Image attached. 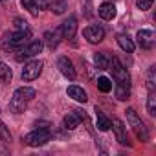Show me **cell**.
Returning a JSON list of instances; mask_svg holds the SVG:
<instances>
[{
	"mask_svg": "<svg viewBox=\"0 0 156 156\" xmlns=\"http://www.w3.org/2000/svg\"><path fill=\"white\" fill-rule=\"evenodd\" d=\"M110 66L112 68H108V70H112V77L116 81V87H114L116 88V98L119 101H125L130 96V75H129L127 68L116 57L110 59Z\"/></svg>",
	"mask_w": 156,
	"mask_h": 156,
	"instance_id": "1",
	"label": "cell"
},
{
	"mask_svg": "<svg viewBox=\"0 0 156 156\" xmlns=\"http://www.w3.org/2000/svg\"><path fill=\"white\" fill-rule=\"evenodd\" d=\"M30 35H31L30 30H28V31L17 30V31H13V33H6L4 39H2V48H4L6 51H17V50H20V48L28 42Z\"/></svg>",
	"mask_w": 156,
	"mask_h": 156,
	"instance_id": "2",
	"label": "cell"
},
{
	"mask_svg": "<svg viewBox=\"0 0 156 156\" xmlns=\"http://www.w3.org/2000/svg\"><path fill=\"white\" fill-rule=\"evenodd\" d=\"M35 90L33 88H30V87H20V88H17L15 90V94H13V99H11V110L13 112H24V108H26V105L35 98Z\"/></svg>",
	"mask_w": 156,
	"mask_h": 156,
	"instance_id": "3",
	"label": "cell"
},
{
	"mask_svg": "<svg viewBox=\"0 0 156 156\" xmlns=\"http://www.w3.org/2000/svg\"><path fill=\"white\" fill-rule=\"evenodd\" d=\"M50 138H51L50 129H46V127H39V129L31 130L30 134H26V136L22 138V141H24L26 145H30V147H41V145L48 143Z\"/></svg>",
	"mask_w": 156,
	"mask_h": 156,
	"instance_id": "4",
	"label": "cell"
},
{
	"mask_svg": "<svg viewBox=\"0 0 156 156\" xmlns=\"http://www.w3.org/2000/svg\"><path fill=\"white\" fill-rule=\"evenodd\" d=\"M127 119H129V125L132 127L134 134L138 136V140H141V141H147V140H149L147 127L143 125V121L140 119V116L136 114V110H134V108H127Z\"/></svg>",
	"mask_w": 156,
	"mask_h": 156,
	"instance_id": "5",
	"label": "cell"
},
{
	"mask_svg": "<svg viewBox=\"0 0 156 156\" xmlns=\"http://www.w3.org/2000/svg\"><path fill=\"white\" fill-rule=\"evenodd\" d=\"M42 41H31V42H26L20 50H17V55H15V59L20 62V61H24V59H31V57H35L37 53H41V50H42Z\"/></svg>",
	"mask_w": 156,
	"mask_h": 156,
	"instance_id": "6",
	"label": "cell"
},
{
	"mask_svg": "<svg viewBox=\"0 0 156 156\" xmlns=\"http://www.w3.org/2000/svg\"><path fill=\"white\" fill-rule=\"evenodd\" d=\"M42 73V61H30L22 68V81H35Z\"/></svg>",
	"mask_w": 156,
	"mask_h": 156,
	"instance_id": "7",
	"label": "cell"
},
{
	"mask_svg": "<svg viewBox=\"0 0 156 156\" xmlns=\"http://www.w3.org/2000/svg\"><path fill=\"white\" fill-rule=\"evenodd\" d=\"M83 35L90 44H98V42H101L105 39V30L101 26H98V24H92V26H87L83 30Z\"/></svg>",
	"mask_w": 156,
	"mask_h": 156,
	"instance_id": "8",
	"label": "cell"
},
{
	"mask_svg": "<svg viewBox=\"0 0 156 156\" xmlns=\"http://www.w3.org/2000/svg\"><path fill=\"white\" fill-rule=\"evenodd\" d=\"M83 119H85V112L79 110V108H75V110H72V112H68V114L64 116V129L73 130V129L79 127V123H81Z\"/></svg>",
	"mask_w": 156,
	"mask_h": 156,
	"instance_id": "9",
	"label": "cell"
},
{
	"mask_svg": "<svg viewBox=\"0 0 156 156\" xmlns=\"http://www.w3.org/2000/svg\"><path fill=\"white\" fill-rule=\"evenodd\" d=\"M57 68H59V72L66 77V79H70V81H73L75 79V68H73V62L68 59V57H59L57 59Z\"/></svg>",
	"mask_w": 156,
	"mask_h": 156,
	"instance_id": "10",
	"label": "cell"
},
{
	"mask_svg": "<svg viewBox=\"0 0 156 156\" xmlns=\"http://www.w3.org/2000/svg\"><path fill=\"white\" fill-rule=\"evenodd\" d=\"M59 31H61V37L62 39H73L75 37V31H77V19L75 17H68L61 24Z\"/></svg>",
	"mask_w": 156,
	"mask_h": 156,
	"instance_id": "11",
	"label": "cell"
},
{
	"mask_svg": "<svg viewBox=\"0 0 156 156\" xmlns=\"http://www.w3.org/2000/svg\"><path fill=\"white\" fill-rule=\"evenodd\" d=\"M136 39H138L140 48H143V50H151L154 46V31L152 30H140Z\"/></svg>",
	"mask_w": 156,
	"mask_h": 156,
	"instance_id": "12",
	"label": "cell"
},
{
	"mask_svg": "<svg viewBox=\"0 0 156 156\" xmlns=\"http://www.w3.org/2000/svg\"><path fill=\"white\" fill-rule=\"evenodd\" d=\"M110 127L114 129V132H116V140L121 143V145H129V138H127V127L123 125V121L121 119H118V118H114V119H110Z\"/></svg>",
	"mask_w": 156,
	"mask_h": 156,
	"instance_id": "13",
	"label": "cell"
},
{
	"mask_svg": "<svg viewBox=\"0 0 156 156\" xmlns=\"http://www.w3.org/2000/svg\"><path fill=\"white\" fill-rule=\"evenodd\" d=\"M66 94H68V98H72V99H73V101H77V103H87V99H88L87 92H85L81 87H77V85L68 87Z\"/></svg>",
	"mask_w": 156,
	"mask_h": 156,
	"instance_id": "14",
	"label": "cell"
},
{
	"mask_svg": "<svg viewBox=\"0 0 156 156\" xmlns=\"http://www.w3.org/2000/svg\"><path fill=\"white\" fill-rule=\"evenodd\" d=\"M98 13H99V17H101L103 20H112V19L116 17V6H114L112 2H105V4L99 6Z\"/></svg>",
	"mask_w": 156,
	"mask_h": 156,
	"instance_id": "15",
	"label": "cell"
},
{
	"mask_svg": "<svg viewBox=\"0 0 156 156\" xmlns=\"http://www.w3.org/2000/svg\"><path fill=\"white\" fill-rule=\"evenodd\" d=\"M118 44H119V48L123 50V51H127V53H132L134 51V41L129 37V35H125V33H121V35H118Z\"/></svg>",
	"mask_w": 156,
	"mask_h": 156,
	"instance_id": "16",
	"label": "cell"
},
{
	"mask_svg": "<svg viewBox=\"0 0 156 156\" xmlns=\"http://www.w3.org/2000/svg\"><path fill=\"white\" fill-rule=\"evenodd\" d=\"M59 37H61V31H59V30H57V31H46V33H44V41H46V44H48L50 50L57 48Z\"/></svg>",
	"mask_w": 156,
	"mask_h": 156,
	"instance_id": "17",
	"label": "cell"
},
{
	"mask_svg": "<svg viewBox=\"0 0 156 156\" xmlns=\"http://www.w3.org/2000/svg\"><path fill=\"white\" fill-rule=\"evenodd\" d=\"M94 62H96V68H99V70H108L110 68V57L105 55V53H96Z\"/></svg>",
	"mask_w": 156,
	"mask_h": 156,
	"instance_id": "18",
	"label": "cell"
},
{
	"mask_svg": "<svg viewBox=\"0 0 156 156\" xmlns=\"http://www.w3.org/2000/svg\"><path fill=\"white\" fill-rule=\"evenodd\" d=\"M96 125H98V129H99L101 132H107V130L110 129V125H112V123H110V119H108L103 112H99V110H98V114H96Z\"/></svg>",
	"mask_w": 156,
	"mask_h": 156,
	"instance_id": "19",
	"label": "cell"
},
{
	"mask_svg": "<svg viewBox=\"0 0 156 156\" xmlns=\"http://www.w3.org/2000/svg\"><path fill=\"white\" fill-rule=\"evenodd\" d=\"M11 77H13L11 68H9L6 62L0 61V83H9V81H11Z\"/></svg>",
	"mask_w": 156,
	"mask_h": 156,
	"instance_id": "20",
	"label": "cell"
},
{
	"mask_svg": "<svg viewBox=\"0 0 156 156\" xmlns=\"http://www.w3.org/2000/svg\"><path fill=\"white\" fill-rule=\"evenodd\" d=\"M50 9H51L55 15H62V13L68 9V4H66V0H51Z\"/></svg>",
	"mask_w": 156,
	"mask_h": 156,
	"instance_id": "21",
	"label": "cell"
},
{
	"mask_svg": "<svg viewBox=\"0 0 156 156\" xmlns=\"http://www.w3.org/2000/svg\"><path fill=\"white\" fill-rule=\"evenodd\" d=\"M147 88L149 92H154L156 88V66H151L147 72Z\"/></svg>",
	"mask_w": 156,
	"mask_h": 156,
	"instance_id": "22",
	"label": "cell"
},
{
	"mask_svg": "<svg viewBox=\"0 0 156 156\" xmlns=\"http://www.w3.org/2000/svg\"><path fill=\"white\" fill-rule=\"evenodd\" d=\"M20 4H22V8L28 9L31 15H39V6H37L35 0H20Z\"/></svg>",
	"mask_w": 156,
	"mask_h": 156,
	"instance_id": "23",
	"label": "cell"
},
{
	"mask_svg": "<svg viewBox=\"0 0 156 156\" xmlns=\"http://www.w3.org/2000/svg\"><path fill=\"white\" fill-rule=\"evenodd\" d=\"M98 88L107 94V92L112 90V81L108 79V77H99V79H98Z\"/></svg>",
	"mask_w": 156,
	"mask_h": 156,
	"instance_id": "24",
	"label": "cell"
},
{
	"mask_svg": "<svg viewBox=\"0 0 156 156\" xmlns=\"http://www.w3.org/2000/svg\"><path fill=\"white\" fill-rule=\"evenodd\" d=\"M147 112L151 116H156V94L154 92H151L147 98Z\"/></svg>",
	"mask_w": 156,
	"mask_h": 156,
	"instance_id": "25",
	"label": "cell"
},
{
	"mask_svg": "<svg viewBox=\"0 0 156 156\" xmlns=\"http://www.w3.org/2000/svg\"><path fill=\"white\" fill-rule=\"evenodd\" d=\"M0 140L2 141H6V143H9L11 141V134H9V130H8V127L0 121Z\"/></svg>",
	"mask_w": 156,
	"mask_h": 156,
	"instance_id": "26",
	"label": "cell"
},
{
	"mask_svg": "<svg viewBox=\"0 0 156 156\" xmlns=\"http://www.w3.org/2000/svg\"><path fill=\"white\" fill-rule=\"evenodd\" d=\"M152 4H154V0H136V6H138V9H141V11L151 9Z\"/></svg>",
	"mask_w": 156,
	"mask_h": 156,
	"instance_id": "27",
	"label": "cell"
},
{
	"mask_svg": "<svg viewBox=\"0 0 156 156\" xmlns=\"http://www.w3.org/2000/svg\"><path fill=\"white\" fill-rule=\"evenodd\" d=\"M15 28L20 30V31H28V30H30V28H28V22L22 20V19H15Z\"/></svg>",
	"mask_w": 156,
	"mask_h": 156,
	"instance_id": "28",
	"label": "cell"
},
{
	"mask_svg": "<svg viewBox=\"0 0 156 156\" xmlns=\"http://www.w3.org/2000/svg\"><path fill=\"white\" fill-rule=\"evenodd\" d=\"M35 2H37V6H39L41 9H48L50 4H51V0H35Z\"/></svg>",
	"mask_w": 156,
	"mask_h": 156,
	"instance_id": "29",
	"label": "cell"
},
{
	"mask_svg": "<svg viewBox=\"0 0 156 156\" xmlns=\"http://www.w3.org/2000/svg\"><path fill=\"white\" fill-rule=\"evenodd\" d=\"M2 2H6V0H0V4H2Z\"/></svg>",
	"mask_w": 156,
	"mask_h": 156,
	"instance_id": "30",
	"label": "cell"
}]
</instances>
